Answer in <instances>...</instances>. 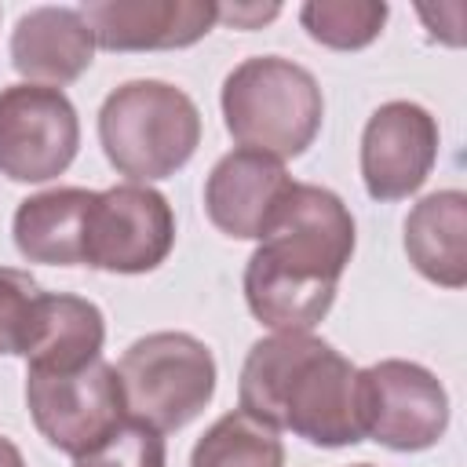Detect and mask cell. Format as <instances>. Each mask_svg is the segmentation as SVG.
<instances>
[{"mask_svg": "<svg viewBox=\"0 0 467 467\" xmlns=\"http://www.w3.org/2000/svg\"><path fill=\"white\" fill-rule=\"evenodd\" d=\"M255 255L292 277L339 285V274L354 255V219L332 190L292 179L259 237Z\"/></svg>", "mask_w": 467, "mask_h": 467, "instance_id": "5b68a950", "label": "cell"}, {"mask_svg": "<svg viewBox=\"0 0 467 467\" xmlns=\"http://www.w3.org/2000/svg\"><path fill=\"white\" fill-rule=\"evenodd\" d=\"M358 427L394 452H420L441 441L449 427V394L438 376L416 361H379L358 372Z\"/></svg>", "mask_w": 467, "mask_h": 467, "instance_id": "52a82bcc", "label": "cell"}, {"mask_svg": "<svg viewBox=\"0 0 467 467\" xmlns=\"http://www.w3.org/2000/svg\"><path fill=\"white\" fill-rule=\"evenodd\" d=\"M99 139L106 161L131 182L175 175L201 142V113L193 99L164 80H128L106 95L99 109Z\"/></svg>", "mask_w": 467, "mask_h": 467, "instance_id": "3957f363", "label": "cell"}, {"mask_svg": "<svg viewBox=\"0 0 467 467\" xmlns=\"http://www.w3.org/2000/svg\"><path fill=\"white\" fill-rule=\"evenodd\" d=\"M285 445L270 423L237 409L215 420L193 445L190 467H281Z\"/></svg>", "mask_w": 467, "mask_h": 467, "instance_id": "ac0fdd59", "label": "cell"}, {"mask_svg": "<svg viewBox=\"0 0 467 467\" xmlns=\"http://www.w3.org/2000/svg\"><path fill=\"white\" fill-rule=\"evenodd\" d=\"M354 467H372V463H354Z\"/></svg>", "mask_w": 467, "mask_h": 467, "instance_id": "cb8c5ba5", "label": "cell"}, {"mask_svg": "<svg viewBox=\"0 0 467 467\" xmlns=\"http://www.w3.org/2000/svg\"><path fill=\"white\" fill-rule=\"evenodd\" d=\"M106 321L102 310L80 296H44L40 328L29 350L33 372H77L102 354Z\"/></svg>", "mask_w": 467, "mask_h": 467, "instance_id": "2e32d148", "label": "cell"}, {"mask_svg": "<svg viewBox=\"0 0 467 467\" xmlns=\"http://www.w3.org/2000/svg\"><path fill=\"white\" fill-rule=\"evenodd\" d=\"M73 467H164V438L142 423H120L102 445L77 456Z\"/></svg>", "mask_w": 467, "mask_h": 467, "instance_id": "44dd1931", "label": "cell"}, {"mask_svg": "<svg viewBox=\"0 0 467 467\" xmlns=\"http://www.w3.org/2000/svg\"><path fill=\"white\" fill-rule=\"evenodd\" d=\"M117 379L124 412L164 434L204 412L215 394V358L190 332H150L124 350Z\"/></svg>", "mask_w": 467, "mask_h": 467, "instance_id": "277c9868", "label": "cell"}, {"mask_svg": "<svg viewBox=\"0 0 467 467\" xmlns=\"http://www.w3.org/2000/svg\"><path fill=\"white\" fill-rule=\"evenodd\" d=\"M244 299L248 310L274 332H310L332 310L336 285L292 277L252 252L244 266Z\"/></svg>", "mask_w": 467, "mask_h": 467, "instance_id": "e0dca14e", "label": "cell"}, {"mask_svg": "<svg viewBox=\"0 0 467 467\" xmlns=\"http://www.w3.org/2000/svg\"><path fill=\"white\" fill-rule=\"evenodd\" d=\"M438 161V124L416 102L379 106L361 135V179L372 201L416 193Z\"/></svg>", "mask_w": 467, "mask_h": 467, "instance_id": "30bf717a", "label": "cell"}, {"mask_svg": "<svg viewBox=\"0 0 467 467\" xmlns=\"http://www.w3.org/2000/svg\"><path fill=\"white\" fill-rule=\"evenodd\" d=\"M95 58V36L73 7H33L15 22L11 66L26 84L58 88L73 84Z\"/></svg>", "mask_w": 467, "mask_h": 467, "instance_id": "4fadbf2b", "label": "cell"}, {"mask_svg": "<svg viewBox=\"0 0 467 467\" xmlns=\"http://www.w3.org/2000/svg\"><path fill=\"white\" fill-rule=\"evenodd\" d=\"M325 99L310 69L281 55H255L223 80V120L241 150L285 161L321 131Z\"/></svg>", "mask_w": 467, "mask_h": 467, "instance_id": "7a4b0ae2", "label": "cell"}, {"mask_svg": "<svg viewBox=\"0 0 467 467\" xmlns=\"http://www.w3.org/2000/svg\"><path fill=\"white\" fill-rule=\"evenodd\" d=\"M26 405L47 445L69 456H84L102 445L128 416L117 368L102 358L77 372L26 368Z\"/></svg>", "mask_w": 467, "mask_h": 467, "instance_id": "8992f818", "label": "cell"}, {"mask_svg": "<svg viewBox=\"0 0 467 467\" xmlns=\"http://www.w3.org/2000/svg\"><path fill=\"white\" fill-rule=\"evenodd\" d=\"M80 146V120L58 88L11 84L0 91V175L47 182L62 175Z\"/></svg>", "mask_w": 467, "mask_h": 467, "instance_id": "ba28073f", "label": "cell"}, {"mask_svg": "<svg viewBox=\"0 0 467 467\" xmlns=\"http://www.w3.org/2000/svg\"><path fill=\"white\" fill-rule=\"evenodd\" d=\"M292 179L285 175L281 161L252 153V150H234L226 153L204 186V212L215 230L237 241H259L277 201Z\"/></svg>", "mask_w": 467, "mask_h": 467, "instance_id": "7c38bea8", "label": "cell"}, {"mask_svg": "<svg viewBox=\"0 0 467 467\" xmlns=\"http://www.w3.org/2000/svg\"><path fill=\"white\" fill-rule=\"evenodd\" d=\"M44 288L15 266H0V354L29 358L40 314H44Z\"/></svg>", "mask_w": 467, "mask_h": 467, "instance_id": "ffe728a7", "label": "cell"}, {"mask_svg": "<svg viewBox=\"0 0 467 467\" xmlns=\"http://www.w3.org/2000/svg\"><path fill=\"white\" fill-rule=\"evenodd\" d=\"M467 197L460 190H438L423 197L405 219L409 263L441 288L467 285Z\"/></svg>", "mask_w": 467, "mask_h": 467, "instance_id": "9a60e30c", "label": "cell"}, {"mask_svg": "<svg viewBox=\"0 0 467 467\" xmlns=\"http://www.w3.org/2000/svg\"><path fill=\"white\" fill-rule=\"evenodd\" d=\"M0 467H26L22 452H18V449H15V441H7L4 434H0Z\"/></svg>", "mask_w": 467, "mask_h": 467, "instance_id": "603a6c76", "label": "cell"}, {"mask_svg": "<svg viewBox=\"0 0 467 467\" xmlns=\"http://www.w3.org/2000/svg\"><path fill=\"white\" fill-rule=\"evenodd\" d=\"M95 193L80 186L26 197L15 212V244L29 263L77 266L88 252V219Z\"/></svg>", "mask_w": 467, "mask_h": 467, "instance_id": "5bb4252c", "label": "cell"}, {"mask_svg": "<svg viewBox=\"0 0 467 467\" xmlns=\"http://www.w3.org/2000/svg\"><path fill=\"white\" fill-rule=\"evenodd\" d=\"M175 244V215L164 193L124 182L95 193L84 263L109 274L157 270Z\"/></svg>", "mask_w": 467, "mask_h": 467, "instance_id": "9c48e42d", "label": "cell"}, {"mask_svg": "<svg viewBox=\"0 0 467 467\" xmlns=\"http://www.w3.org/2000/svg\"><path fill=\"white\" fill-rule=\"evenodd\" d=\"M80 18L106 51H168L197 44L219 22V7L208 0H99L84 4Z\"/></svg>", "mask_w": 467, "mask_h": 467, "instance_id": "8fae6325", "label": "cell"}, {"mask_svg": "<svg viewBox=\"0 0 467 467\" xmlns=\"http://www.w3.org/2000/svg\"><path fill=\"white\" fill-rule=\"evenodd\" d=\"M303 29L332 47V51H358L372 44L387 22V4L379 0H310L299 7Z\"/></svg>", "mask_w": 467, "mask_h": 467, "instance_id": "d6986e66", "label": "cell"}, {"mask_svg": "<svg viewBox=\"0 0 467 467\" xmlns=\"http://www.w3.org/2000/svg\"><path fill=\"white\" fill-rule=\"evenodd\" d=\"M241 409L310 445L343 449L361 441L358 368L310 332H274L248 350Z\"/></svg>", "mask_w": 467, "mask_h": 467, "instance_id": "6da1fadb", "label": "cell"}, {"mask_svg": "<svg viewBox=\"0 0 467 467\" xmlns=\"http://www.w3.org/2000/svg\"><path fill=\"white\" fill-rule=\"evenodd\" d=\"M215 7H219V18L230 22L234 29H255V26L281 15L277 4H266V7L263 4H215Z\"/></svg>", "mask_w": 467, "mask_h": 467, "instance_id": "7402d4cb", "label": "cell"}]
</instances>
